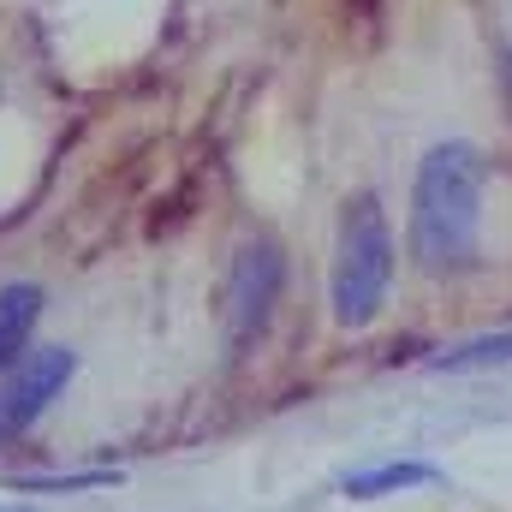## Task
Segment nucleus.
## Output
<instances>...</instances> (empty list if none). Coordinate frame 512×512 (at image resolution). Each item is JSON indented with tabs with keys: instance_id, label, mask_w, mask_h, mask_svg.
<instances>
[{
	"instance_id": "1",
	"label": "nucleus",
	"mask_w": 512,
	"mask_h": 512,
	"mask_svg": "<svg viewBox=\"0 0 512 512\" xmlns=\"http://www.w3.org/2000/svg\"><path fill=\"white\" fill-rule=\"evenodd\" d=\"M483 191H489V161L465 137L435 143L417 161L405 245H411V262L423 274H459V268L477 262V245H483Z\"/></svg>"
},
{
	"instance_id": "7",
	"label": "nucleus",
	"mask_w": 512,
	"mask_h": 512,
	"mask_svg": "<svg viewBox=\"0 0 512 512\" xmlns=\"http://www.w3.org/2000/svg\"><path fill=\"white\" fill-rule=\"evenodd\" d=\"M120 483L114 471H72V477H18L12 489H108Z\"/></svg>"
},
{
	"instance_id": "3",
	"label": "nucleus",
	"mask_w": 512,
	"mask_h": 512,
	"mask_svg": "<svg viewBox=\"0 0 512 512\" xmlns=\"http://www.w3.org/2000/svg\"><path fill=\"white\" fill-rule=\"evenodd\" d=\"M280 280H286V256L274 239H245L227 268V292H221V322H227V346L245 352L262 340L274 304H280Z\"/></svg>"
},
{
	"instance_id": "4",
	"label": "nucleus",
	"mask_w": 512,
	"mask_h": 512,
	"mask_svg": "<svg viewBox=\"0 0 512 512\" xmlns=\"http://www.w3.org/2000/svg\"><path fill=\"white\" fill-rule=\"evenodd\" d=\"M72 370H78V358H72L66 346H30V352L18 358V370H6V387H0V441L24 435V429L66 393Z\"/></svg>"
},
{
	"instance_id": "2",
	"label": "nucleus",
	"mask_w": 512,
	"mask_h": 512,
	"mask_svg": "<svg viewBox=\"0 0 512 512\" xmlns=\"http://www.w3.org/2000/svg\"><path fill=\"white\" fill-rule=\"evenodd\" d=\"M393 227L376 191L346 197L340 209V233H334V274H328V298H334V322L340 328H370L382 316L387 292H393Z\"/></svg>"
},
{
	"instance_id": "5",
	"label": "nucleus",
	"mask_w": 512,
	"mask_h": 512,
	"mask_svg": "<svg viewBox=\"0 0 512 512\" xmlns=\"http://www.w3.org/2000/svg\"><path fill=\"white\" fill-rule=\"evenodd\" d=\"M36 322H42V286L6 280L0 286V376L18 370V358L36 346Z\"/></svg>"
},
{
	"instance_id": "8",
	"label": "nucleus",
	"mask_w": 512,
	"mask_h": 512,
	"mask_svg": "<svg viewBox=\"0 0 512 512\" xmlns=\"http://www.w3.org/2000/svg\"><path fill=\"white\" fill-rule=\"evenodd\" d=\"M0 512H18V507H0Z\"/></svg>"
},
{
	"instance_id": "6",
	"label": "nucleus",
	"mask_w": 512,
	"mask_h": 512,
	"mask_svg": "<svg viewBox=\"0 0 512 512\" xmlns=\"http://www.w3.org/2000/svg\"><path fill=\"white\" fill-rule=\"evenodd\" d=\"M435 477H441V471L423 465V459H387V465H370V471H352V477L340 483V495H346V501H382V495L423 489V483H435Z\"/></svg>"
}]
</instances>
